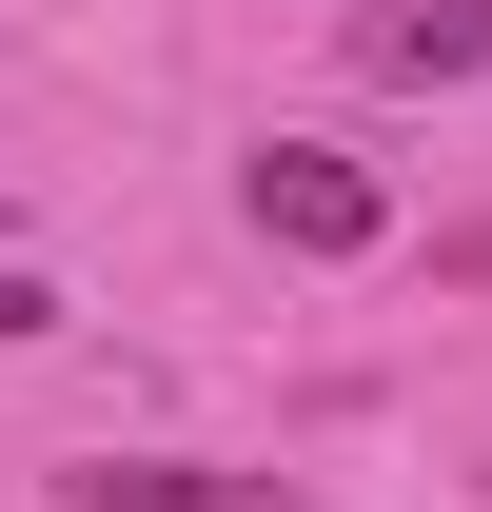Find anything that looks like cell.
Segmentation results:
<instances>
[{
  "instance_id": "obj_2",
  "label": "cell",
  "mask_w": 492,
  "mask_h": 512,
  "mask_svg": "<svg viewBox=\"0 0 492 512\" xmlns=\"http://www.w3.org/2000/svg\"><path fill=\"white\" fill-rule=\"evenodd\" d=\"M60 512H296L276 473H217V453H79Z\"/></svg>"
},
{
  "instance_id": "obj_1",
  "label": "cell",
  "mask_w": 492,
  "mask_h": 512,
  "mask_svg": "<svg viewBox=\"0 0 492 512\" xmlns=\"http://www.w3.org/2000/svg\"><path fill=\"white\" fill-rule=\"evenodd\" d=\"M374 217H394V197H374L335 138H276V158H256V237L276 256H374Z\"/></svg>"
},
{
  "instance_id": "obj_3",
  "label": "cell",
  "mask_w": 492,
  "mask_h": 512,
  "mask_svg": "<svg viewBox=\"0 0 492 512\" xmlns=\"http://www.w3.org/2000/svg\"><path fill=\"white\" fill-rule=\"evenodd\" d=\"M374 79H492V0H374Z\"/></svg>"
},
{
  "instance_id": "obj_4",
  "label": "cell",
  "mask_w": 492,
  "mask_h": 512,
  "mask_svg": "<svg viewBox=\"0 0 492 512\" xmlns=\"http://www.w3.org/2000/svg\"><path fill=\"white\" fill-rule=\"evenodd\" d=\"M0 335H60V296H40V276H20V256H0Z\"/></svg>"
}]
</instances>
